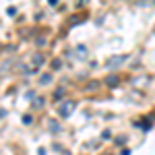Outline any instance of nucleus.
I'll return each instance as SVG.
<instances>
[{
  "label": "nucleus",
  "instance_id": "nucleus-2",
  "mask_svg": "<svg viewBox=\"0 0 155 155\" xmlns=\"http://www.w3.org/2000/svg\"><path fill=\"white\" fill-rule=\"evenodd\" d=\"M124 62H126V56H112L107 60V68H118L120 64H124Z\"/></svg>",
  "mask_w": 155,
  "mask_h": 155
},
{
  "label": "nucleus",
  "instance_id": "nucleus-6",
  "mask_svg": "<svg viewBox=\"0 0 155 155\" xmlns=\"http://www.w3.org/2000/svg\"><path fill=\"white\" fill-rule=\"evenodd\" d=\"M50 128H52L54 132H58V124H56V122H50Z\"/></svg>",
  "mask_w": 155,
  "mask_h": 155
},
{
  "label": "nucleus",
  "instance_id": "nucleus-1",
  "mask_svg": "<svg viewBox=\"0 0 155 155\" xmlns=\"http://www.w3.org/2000/svg\"><path fill=\"white\" fill-rule=\"evenodd\" d=\"M74 107H77V101H72V99H64L58 107V114L62 118H68L72 112H74Z\"/></svg>",
  "mask_w": 155,
  "mask_h": 155
},
{
  "label": "nucleus",
  "instance_id": "nucleus-3",
  "mask_svg": "<svg viewBox=\"0 0 155 155\" xmlns=\"http://www.w3.org/2000/svg\"><path fill=\"white\" fill-rule=\"evenodd\" d=\"M72 56H74L77 60H85L87 58V48H85V46H77L74 52H72Z\"/></svg>",
  "mask_w": 155,
  "mask_h": 155
},
{
  "label": "nucleus",
  "instance_id": "nucleus-5",
  "mask_svg": "<svg viewBox=\"0 0 155 155\" xmlns=\"http://www.w3.org/2000/svg\"><path fill=\"white\" fill-rule=\"evenodd\" d=\"M50 81H52V77H50V74H41V79H39V83H41V85H48Z\"/></svg>",
  "mask_w": 155,
  "mask_h": 155
},
{
  "label": "nucleus",
  "instance_id": "nucleus-4",
  "mask_svg": "<svg viewBox=\"0 0 155 155\" xmlns=\"http://www.w3.org/2000/svg\"><path fill=\"white\" fill-rule=\"evenodd\" d=\"M106 83L110 85V87H116V85H118V77H107Z\"/></svg>",
  "mask_w": 155,
  "mask_h": 155
}]
</instances>
